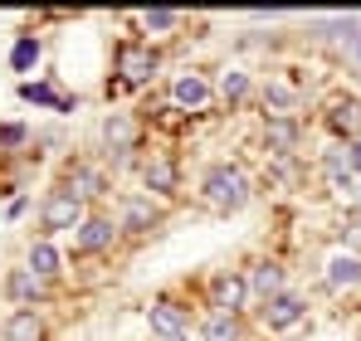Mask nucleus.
<instances>
[{"label": "nucleus", "mask_w": 361, "mask_h": 341, "mask_svg": "<svg viewBox=\"0 0 361 341\" xmlns=\"http://www.w3.org/2000/svg\"><path fill=\"white\" fill-rule=\"evenodd\" d=\"M254 195H259V180H254L249 161H240V156L210 161L195 180V205L205 215H240V210L254 205Z\"/></svg>", "instance_id": "1"}, {"label": "nucleus", "mask_w": 361, "mask_h": 341, "mask_svg": "<svg viewBox=\"0 0 361 341\" xmlns=\"http://www.w3.org/2000/svg\"><path fill=\"white\" fill-rule=\"evenodd\" d=\"M166 68V54L157 44H147L142 35H122L113 44V78H108V98H127V93H147Z\"/></svg>", "instance_id": "2"}, {"label": "nucleus", "mask_w": 361, "mask_h": 341, "mask_svg": "<svg viewBox=\"0 0 361 341\" xmlns=\"http://www.w3.org/2000/svg\"><path fill=\"white\" fill-rule=\"evenodd\" d=\"M113 220L122 229V244L132 249V244H147V239H157L166 220H171V205H161V200H152L147 190H118L113 195Z\"/></svg>", "instance_id": "3"}, {"label": "nucleus", "mask_w": 361, "mask_h": 341, "mask_svg": "<svg viewBox=\"0 0 361 341\" xmlns=\"http://www.w3.org/2000/svg\"><path fill=\"white\" fill-rule=\"evenodd\" d=\"M195 317H200V307H190L171 287H161L142 302V322L152 341H195Z\"/></svg>", "instance_id": "4"}, {"label": "nucleus", "mask_w": 361, "mask_h": 341, "mask_svg": "<svg viewBox=\"0 0 361 341\" xmlns=\"http://www.w3.org/2000/svg\"><path fill=\"white\" fill-rule=\"evenodd\" d=\"M73 200H83L88 210H108V200H113V170L103 166L98 156H63L59 166V180Z\"/></svg>", "instance_id": "5"}, {"label": "nucleus", "mask_w": 361, "mask_h": 341, "mask_svg": "<svg viewBox=\"0 0 361 341\" xmlns=\"http://www.w3.org/2000/svg\"><path fill=\"white\" fill-rule=\"evenodd\" d=\"M137 190H147V195L161 200V205H176L180 190H185V166H180L176 151H166V147L142 151V156H137Z\"/></svg>", "instance_id": "6"}, {"label": "nucleus", "mask_w": 361, "mask_h": 341, "mask_svg": "<svg viewBox=\"0 0 361 341\" xmlns=\"http://www.w3.org/2000/svg\"><path fill=\"white\" fill-rule=\"evenodd\" d=\"M307 312H312L307 292H302V287H288V292H279V297L259 302L249 322H254V332H259V337H288V332H298L302 322H307Z\"/></svg>", "instance_id": "7"}, {"label": "nucleus", "mask_w": 361, "mask_h": 341, "mask_svg": "<svg viewBox=\"0 0 361 341\" xmlns=\"http://www.w3.org/2000/svg\"><path fill=\"white\" fill-rule=\"evenodd\" d=\"M113 249H127L113 210H88V220L68 234V264L73 259H108Z\"/></svg>", "instance_id": "8"}, {"label": "nucleus", "mask_w": 361, "mask_h": 341, "mask_svg": "<svg viewBox=\"0 0 361 341\" xmlns=\"http://www.w3.org/2000/svg\"><path fill=\"white\" fill-rule=\"evenodd\" d=\"M200 307L210 312H230V317H254V292H249V278L244 268H215L205 278V297Z\"/></svg>", "instance_id": "9"}, {"label": "nucleus", "mask_w": 361, "mask_h": 341, "mask_svg": "<svg viewBox=\"0 0 361 341\" xmlns=\"http://www.w3.org/2000/svg\"><path fill=\"white\" fill-rule=\"evenodd\" d=\"M254 108H259V117H298V122H307V88L288 73H269V78H259Z\"/></svg>", "instance_id": "10"}, {"label": "nucleus", "mask_w": 361, "mask_h": 341, "mask_svg": "<svg viewBox=\"0 0 361 341\" xmlns=\"http://www.w3.org/2000/svg\"><path fill=\"white\" fill-rule=\"evenodd\" d=\"M166 103L185 117L215 113V108H220V103H215V73H205V68H180V73H171Z\"/></svg>", "instance_id": "11"}, {"label": "nucleus", "mask_w": 361, "mask_h": 341, "mask_svg": "<svg viewBox=\"0 0 361 341\" xmlns=\"http://www.w3.org/2000/svg\"><path fill=\"white\" fill-rule=\"evenodd\" d=\"M35 220H39V234L44 239H59V234H73V229L88 220V205L73 200L63 185H49L39 195V205H35Z\"/></svg>", "instance_id": "12"}, {"label": "nucleus", "mask_w": 361, "mask_h": 341, "mask_svg": "<svg viewBox=\"0 0 361 341\" xmlns=\"http://www.w3.org/2000/svg\"><path fill=\"white\" fill-rule=\"evenodd\" d=\"M0 297L10 302V307H49L54 297H59V287L54 283H44L39 273H30L25 264H10L5 273H0Z\"/></svg>", "instance_id": "13"}, {"label": "nucleus", "mask_w": 361, "mask_h": 341, "mask_svg": "<svg viewBox=\"0 0 361 341\" xmlns=\"http://www.w3.org/2000/svg\"><path fill=\"white\" fill-rule=\"evenodd\" d=\"M244 278H249V292H254V307L293 287V273H288V259H279V254H254V259L244 264Z\"/></svg>", "instance_id": "14"}, {"label": "nucleus", "mask_w": 361, "mask_h": 341, "mask_svg": "<svg viewBox=\"0 0 361 341\" xmlns=\"http://www.w3.org/2000/svg\"><path fill=\"white\" fill-rule=\"evenodd\" d=\"M307 122L298 117H259V151L264 156H302Z\"/></svg>", "instance_id": "15"}, {"label": "nucleus", "mask_w": 361, "mask_h": 341, "mask_svg": "<svg viewBox=\"0 0 361 341\" xmlns=\"http://www.w3.org/2000/svg\"><path fill=\"white\" fill-rule=\"evenodd\" d=\"M20 264L54 287H63V278H68V249H59V239H44V234H30L25 239V259Z\"/></svg>", "instance_id": "16"}, {"label": "nucleus", "mask_w": 361, "mask_h": 341, "mask_svg": "<svg viewBox=\"0 0 361 341\" xmlns=\"http://www.w3.org/2000/svg\"><path fill=\"white\" fill-rule=\"evenodd\" d=\"M254 98H259V78H254V68H244V63H225V68H215V103H220L225 113H244Z\"/></svg>", "instance_id": "17"}, {"label": "nucleus", "mask_w": 361, "mask_h": 341, "mask_svg": "<svg viewBox=\"0 0 361 341\" xmlns=\"http://www.w3.org/2000/svg\"><path fill=\"white\" fill-rule=\"evenodd\" d=\"M317 122H322V132H327V142H361V98H352V93H337V98H327L322 103V113H317Z\"/></svg>", "instance_id": "18"}, {"label": "nucleus", "mask_w": 361, "mask_h": 341, "mask_svg": "<svg viewBox=\"0 0 361 341\" xmlns=\"http://www.w3.org/2000/svg\"><path fill=\"white\" fill-rule=\"evenodd\" d=\"M317 283L327 287L332 297L361 292V254H347V249H327V259H322V268H317Z\"/></svg>", "instance_id": "19"}, {"label": "nucleus", "mask_w": 361, "mask_h": 341, "mask_svg": "<svg viewBox=\"0 0 361 341\" xmlns=\"http://www.w3.org/2000/svg\"><path fill=\"white\" fill-rule=\"evenodd\" d=\"M20 103H30V108H49V113H78V98L73 93H59V78H20Z\"/></svg>", "instance_id": "20"}, {"label": "nucleus", "mask_w": 361, "mask_h": 341, "mask_svg": "<svg viewBox=\"0 0 361 341\" xmlns=\"http://www.w3.org/2000/svg\"><path fill=\"white\" fill-rule=\"evenodd\" d=\"M195 341H254V322H249V317H230V312L200 307V317H195Z\"/></svg>", "instance_id": "21"}, {"label": "nucleus", "mask_w": 361, "mask_h": 341, "mask_svg": "<svg viewBox=\"0 0 361 341\" xmlns=\"http://www.w3.org/2000/svg\"><path fill=\"white\" fill-rule=\"evenodd\" d=\"M0 341H54V327L39 307H10L0 322Z\"/></svg>", "instance_id": "22"}, {"label": "nucleus", "mask_w": 361, "mask_h": 341, "mask_svg": "<svg viewBox=\"0 0 361 341\" xmlns=\"http://www.w3.org/2000/svg\"><path fill=\"white\" fill-rule=\"evenodd\" d=\"M132 25L147 44L161 49V39H176V30H185V15L180 10H142V15H132Z\"/></svg>", "instance_id": "23"}, {"label": "nucleus", "mask_w": 361, "mask_h": 341, "mask_svg": "<svg viewBox=\"0 0 361 341\" xmlns=\"http://www.w3.org/2000/svg\"><path fill=\"white\" fill-rule=\"evenodd\" d=\"M39 63H44V39H39L35 30L15 35V44H10V68H15V73H35Z\"/></svg>", "instance_id": "24"}, {"label": "nucleus", "mask_w": 361, "mask_h": 341, "mask_svg": "<svg viewBox=\"0 0 361 341\" xmlns=\"http://www.w3.org/2000/svg\"><path fill=\"white\" fill-rule=\"evenodd\" d=\"M30 147H35V127H30V122H20V117L0 122V161H10V156H25Z\"/></svg>", "instance_id": "25"}, {"label": "nucleus", "mask_w": 361, "mask_h": 341, "mask_svg": "<svg viewBox=\"0 0 361 341\" xmlns=\"http://www.w3.org/2000/svg\"><path fill=\"white\" fill-rule=\"evenodd\" d=\"M332 249L361 254V210H342V215H337V229H332Z\"/></svg>", "instance_id": "26"}, {"label": "nucleus", "mask_w": 361, "mask_h": 341, "mask_svg": "<svg viewBox=\"0 0 361 341\" xmlns=\"http://www.w3.org/2000/svg\"><path fill=\"white\" fill-rule=\"evenodd\" d=\"M25 210H30V195H15V200H10V205H5V220H20V215H25Z\"/></svg>", "instance_id": "27"}]
</instances>
